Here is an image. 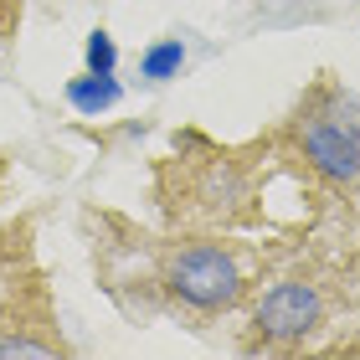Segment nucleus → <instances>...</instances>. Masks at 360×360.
<instances>
[{
    "instance_id": "4",
    "label": "nucleus",
    "mask_w": 360,
    "mask_h": 360,
    "mask_svg": "<svg viewBox=\"0 0 360 360\" xmlns=\"http://www.w3.org/2000/svg\"><path fill=\"white\" fill-rule=\"evenodd\" d=\"M124 98V88H119V77H98V72H83V77H72L68 83V103L77 108V113H88V119H98V113H108L113 103Z\"/></svg>"
},
{
    "instance_id": "5",
    "label": "nucleus",
    "mask_w": 360,
    "mask_h": 360,
    "mask_svg": "<svg viewBox=\"0 0 360 360\" xmlns=\"http://www.w3.org/2000/svg\"><path fill=\"white\" fill-rule=\"evenodd\" d=\"M242 191H248V180H242L237 165H226V160H217V165L206 170V180H201V201L211 211H232L242 201Z\"/></svg>"
},
{
    "instance_id": "8",
    "label": "nucleus",
    "mask_w": 360,
    "mask_h": 360,
    "mask_svg": "<svg viewBox=\"0 0 360 360\" xmlns=\"http://www.w3.org/2000/svg\"><path fill=\"white\" fill-rule=\"evenodd\" d=\"M11 355H52V345L26 340V335H6V340H0V360H11Z\"/></svg>"
},
{
    "instance_id": "3",
    "label": "nucleus",
    "mask_w": 360,
    "mask_h": 360,
    "mask_svg": "<svg viewBox=\"0 0 360 360\" xmlns=\"http://www.w3.org/2000/svg\"><path fill=\"white\" fill-rule=\"evenodd\" d=\"M319 314H324V299L309 283H278V288L263 293L252 324H257L263 340H304L319 324Z\"/></svg>"
},
{
    "instance_id": "6",
    "label": "nucleus",
    "mask_w": 360,
    "mask_h": 360,
    "mask_svg": "<svg viewBox=\"0 0 360 360\" xmlns=\"http://www.w3.org/2000/svg\"><path fill=\"white\" fill-rule=\"evenodd\" d=\"M180 68H186V41L180 37L144 46V57H139V77H150V83H170V77H180Z\"/></svg>"
},
{
    "instance_id": "1",
    "label": "nucleus",
    "mask_w": 360,
    "mask_h": 360,
    "mask_svg": "<svg viewBox=\"0 0 360 360\" xmlns=\"http://www.w3.org/2000/svg\"><path fill=\"white\" fill-rule=\"evenodd\" d=\"M165 288L180 304L201 309V314H217V309H232L242 299V268L221 248H186L170 257Z\"/></svg>"
},
{
    "instance_id": "2",
    "label": "nucleus",
    "mask_w": 360,
    "mask_h": 360,
    "mask_svg": "<svg viewBox=\"0 0 360 360\" xmlns=\"http://www.w3.org/2000/svg\"><path fill=\"white\" fill-rule=\"evenodd\" d=\"M299 144H304V160L319 175H330V180H355L360 175V124L355 119L345 124L335 113H309L299 124Z\"/></svg>"
},
{
    "instance_id": "7",
    "label": "nucleus",
    "mask_w": 360,
    "mask_h": 360,
    "mask_svg": "<svg viewBox=\"0 0 360 360\" xmlns=\"http://www.w3.org/2000/svg\"><path fill=\"white\" fill-rule=\"evenodd\" d=\"M113 68H119V46H113L108 31H93V37H88V72L108 77Z\"/></svg>"
}]
</instances>
